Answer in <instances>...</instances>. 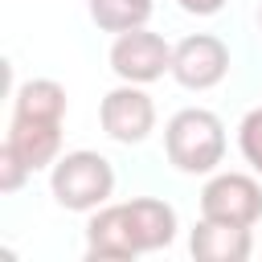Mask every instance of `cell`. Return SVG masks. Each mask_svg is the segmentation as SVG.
Masks as SVG:
<instances>
[{"label": "cell", "instance_id": "9a60e30c", "mask_svg": "<svg viewBox=\"0 0 262 262\" xmlns=\"http://www.w3.org/2000/svg\"><path fill=\"white\" fill-rule=\"evenodd\" d=\"M188 16H213V12H221L225 8V0H176Z\"/></svg>", "mask_w": 262, "mask_h": 262}, {"label": "cell", "instance_id": "277c9868", "mask_svg": "<svg viewBox=\"0 0 262 262\" xmlns=\"http://www.w3.org/2000/svg\"><path fill=\"white\" fill-rule=\"evenodd\" d=\"M201 217L250 229L262 217V184L246 172H217L201 188Z\"/></svg>", "mask_w": 262, "mask_h": 262}, {"label": "cell", "instance_id": "5b68a950", "mask_svg": "<svg viewBox=\"0 0 262 262\" xmlns=\"http://www.w3.org/2000/svg\"><path fill=\"white\" fill-rule=\"evenodd\" d=\"M98 123H102V131L115 139V143H143L147 135H151V127H156V102H151V94L143 90V86H135V82H123V86H115L106 98H102V106H98Z\"/></svg>", "mask_w": 262, "mask_h": 262}, {"label": "cell", "instance_id": "3957f363", "mask_svg": "<svg viewBox=\"0 0 262 262\" xmlns=\"http://www.w3.org/2000/svg\"><path fill=\"white\" fill-rule=\"evenodd\" d=\"M111 70H115L123 82H135V86L160 82L164 74H172V45H168L160 33H151V29L115 33Z\"/></svg>", "mask_w": 262, "mask_h": 262}, {"label": "cell", "instance_id": "7a4b0ae2", "mask_svg": "<svg viewBox=\"0 0 262 262\" xmlns=\"http://www.w3.org/2000/svg\"><path fill=\"white\" fill-rule=\"evenodd\" d=\"M53 201L70 213H94L115 192V168L98 151H66L49 172Z\"/></svg>", "mask_w": 262, "mask_h": 262}, {"label": "cell", "instance_id": "6da1fadb", "mask_svg": "<svg viewBox=\"0 0 262 262\" xmlns=\"http://www.w3.org/2000/svg\"><path fill=\"white\" fill-rule=\"evenodd\" d=\"M164 151L176 172L184 176H209L225 160V127L205 106H184L164 127Z\"/></svg>", "mask_w": 262, "mask_h": 262}, {"label": "cell", "instance_id": "2e32d148", "mask_svg": "<svg viewBox=\"0 0 262 262\" xmlns=\"http://www.w3.org/2000/svg\"><path fill=\"white\" fill-rule=\"evenodd\" d=\"M258 25H262V12H258Z\"/></svg>", "mask_w": 262, "mask_h": 262}, {"label": "cell", "instance_id": "5bb4252c", "mask_svg": "<svg viewBox=\"0 0 262 262\" xmlns=\"http://www.w3.org/2000/svg\"><path fill=\"white\" fill-rule=\"evenodd\" d=\"M33 176V168L20 160V151L4 139V147H0V192H16L25 180Z\"/></svg>", "mask_w": 262, "mask_h": 262}, {"label": "cell", "instance_id": "4fadbf2b", "mask_svg": "<svg viewBox=\"0 0 262 262\" xmlns=\"http://www.w3.org/2000/svg\"><path fill=\"white\" fill-rule=\"evenodd\" d=\"M237 147H242V156L250 160V168L262 176V106H254V111L242 119V127H237Z\"/></svg>", "mask_w": 262, "mask_h": 262}, {"label": "cell", "instance_id": "52a82bcc", "mask_svg": "<svg viewBox=\"0 0 262 262\" xmlns=\"http://www.w3.org/2000/svg\"><path fill=\"white\" fill-rule=\"evenodd\" d=\"M139 246L131 237V225H127V209L123 205H102L90 213L86 221V258L90 262H127L135 258Z\"/></svg>", "mask_w": 262, "mask_h": 262}, {"label": "cell", "instance_id": "ba28073f", "mask_svg": "<svg viewBox=\"0 0 262 262\" xmlns=\"http://www.w3.org/2000/svg\"><path fill=\"white\" fill-rule=\"evenodd\" d=\"M127 209V225H131V237L139 246V254H151V250H164L172 246L176 237V209L168 201H156V196H135L123 205Z\"/></svg>", "mask_w": 262, "mask_h": 262}, {"label": "cell", "instance_id": "8992f818", "mask_svg": "<svg viewBox=\"0 0 262 262\" xmlns=\"http://www.w3.org/2000/svg\"><path fill=\"white\" fill-rule=\"evenodd\" d=\"M229 74V49L213 33H192L172 49V78L184 90H213Z\"/></svg>", "mask_w": 262, "mask_h": 262}, {"label": "cell", "instance_id": "8fae6325", "mask_svg": "<svg viewBox=\"0 0 262 262\" xmlns=\"http://www.w3.org/2000/svg\"><path fill=\"white\" fill-rule=\"evenodd\" d=\"M12 119L29 123H61L66 119V86L53 78H29L12 94Z\"/></svg>", "mask_w": 262, "mask_h": 262}, {"label": "cell", "instance_id": "9c48e42d", "mask_svg": "<svg viewBox=\"0 0 262 262\" xmlns=\"http://www.w3.org/2000/svg\"><path fill=\"white\" fill-rule=\"evenodd\" d=\"M188 250L196 262H246L254 242H250L246 225H221V221L201 217L192 237H188Z\"/></svg>", "mask_w": 262, "mask_h": 262}, {"label": "cell", "instance_id": "30bf717a", "mask_svg": "<svg viewBox=\"0 0 262 262\" xmlns=\"http://www.w3.org/2000/svg\"><path fill=\"white\" fill-rule=\"evenodd\" d=\"M8 143L20 151V160L41 172L49 164H57L61 156V123H29V119H12L8 127Z\"/></svg>", "mask_w": 262, "mask_h": 262}, {"label": "cell", "instance_id": "7c38bea8", "mask_svg": "<svg viewBox=\"0 0 262 262\" xmlns=\"http://www.w3.org/2000/svg\"><path fill=\"white\" fill-rule=\"evenodd\" d=\"M151 0H90V20L102 33H127V29H143L151 16Z\"/></svg>", "mask_w": 262, "mask_h": 262}]
</instances>
